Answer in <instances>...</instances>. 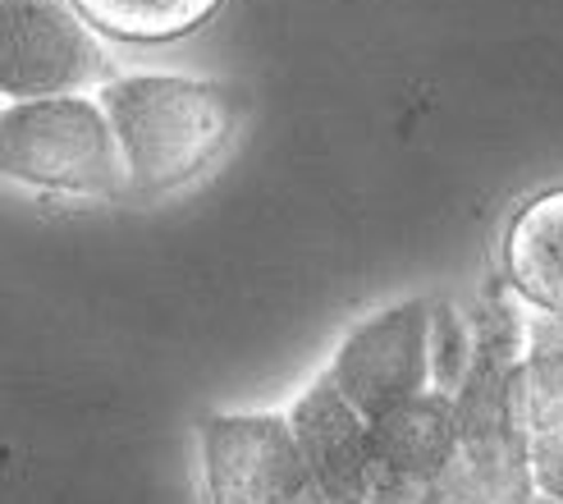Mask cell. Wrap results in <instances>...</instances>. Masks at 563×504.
Segmentation results:
<instances>
[{"mask_svg": "<svg viewBox=\"0 0 563 504\" xmlns=\"http://www.w3.org/2000/svg\"><path fill=\"white\" fill-rule=\"evenodd\" d=\"M527 417V468L541 500L563 504V399L559 404H522Z\"/></svg>", "mask_w": 563, "mask_h": 504, "instance_id": "cell-11", "label": "cell"}, {"mask_svg": "<svg viewBox=\"0 0 563 504\" xmlns=\"http://www.w3.org/2000/svg\"><path fill=\"white\" fill-rule=\"evenodd\" d=\"M0 175L88 198L129 188L120 143L97 97H42L0 110Z\"/></svg>", "mask_w": 563, "mask_h": 504, "instance_id": "cell-2", "label": "cell"}, {"mask_svg": "<svg viewBox=\"0 0 563 504\" xmlns=\"http://www.w3.org/2000/svg\"><path fill=\"white\" fill-rule=\"evenodd\" d=\"M110 133L120 143L129 188L170 193L192 184L230 147L234 101L207 78L124 74L97 92Z\"/></svg>", "mask_w": 563, "mask_h": 504, "instance_id": "cell-1", "label": "cell"}, {"mask_svg": "<svg viewBox=\"0 0 563 504\" xmlns=\"http://www.w3.org/2000/svg\"><path fill=\"white\" fill-rule=\"evenodd\" d=\"M92 28L124 42H170L202 23L220 0H74Z\"/></svg>", "mask_w": 563, "mask_h": 504, "instance_id": "cell-9", "label": "cell"}, {"mask_svg": "<svg viewBox=\"0 0 563 504\" xmlns=\"http://www.w3.org/2000/svg\"><path fill=\"white\" fill-rule=\"evenodd\" d=\"M110 83V55L74 0H0V101L88 97Z\"/></svg>", "mask_w": 563, "mask_h": 504, "instance_id": "cell-3", "label": "cell"}, {"mask_svg": "<svg viewBox=\"0 0 563 504\" xmlns=\"http://www.w3.org/2000/svg\"><path fill=\"white\" fill-rule=\"evenodd\" d=\"M563 399V317H531L522 335V404Z\"/></svg>", "mask_w": 563, "mask_h": 504, "instance_id": "cell-10", "label": "cell"}, {"mask_svg": "<svg viewBox=\"0 0 563 504\" xmlns=\"http://www.w3.org/2000/svg\"><path fill=\"white\" fill-rule=\"evenodd\" d=\"M531 504H559V500H541V495H537V500H531Z\"/></svg>", "mask_w": 563, "mask_h": 504, "instance_id": "cell-12", "label": "cell"}, {"mask_svg": "<svg viewBox=\"0 0 563 504\" xmlns=\"http://www.w3.org/2000/svg\"><path fill=\"white\" fill-rule=\"evenodd\" d=\"M289 431L302 450V463L325 504H367L372 491V431L334 395L325 381L307 385L294 399Z\"/></svg>", "mask_w": 563, "mask_h": 504, "instance_id": "cell-7", "label": "cell"}, {"mask_svg": "<svg viewBox=\"0 0 563 504\" xmlns=\"http://www.w3.org/2000/svg\"><path fill=\"white\" fill-rule=\"evenodd\" d=\"M504 266L509 285L537 307V317H563V188L518 207L504 234Z\"/></svg>", "mask_w": 563, "mask_h": 504, "instance_id": "cell-8", "label": "cell"}, {"mask_svg": "<svg viewBox=\"0 0 563 504\" xmlns=\"http://www.w3.org/2000/svg\"><path fill=\"white\" fill-rule=\"evenodd\" d=\"M372 431V491L367 504H440L463 463L459 413L444 390L385 413Z\"/></svg>", "mask_w": 563, "mask_h": 504, "instance_id": "cell-6", "label": "cell"}, {"mask_svg": "<svg viewBox=\"0 0 563 504\" xmlns=\"http://www.w3.org/2000/svg\"><path fill=\"white\" fill-rule=\"evenodd\" d=\"M431 321L421 298L385 307L344 335L321 381L362 423H380L431 390Z\"/></svg>", "mask_w": 563, "mask_h": 504, "instance_id": "cell-4", "label": "cell"}, {"mask_svg": "<svg viewBox=\"0 0 563 504\" xmlns=\"http://www.w3.org/2000/svg\"><path fill=\"white\" fill-rule=\"evenodd\" d=\"M211 504H325L285 413H216L202 423Z\"/></svg>", "mask_w": 563, "mask_h": 504, "instance_id": "cell-5", "label": "cell"}]
</instances>
